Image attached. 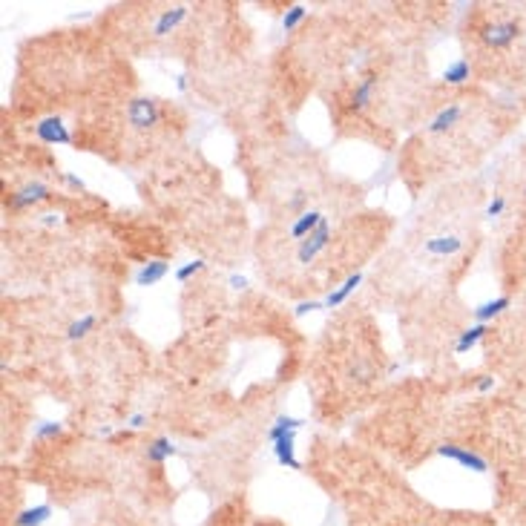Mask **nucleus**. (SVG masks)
<instances>
[{
	"instance_id": "nucleus-35",
	"label": "nucleus",
	"mask_w": 526,
	"mask_h": 526,
	"mask_svg": "<svg viewBox=\"0 0 526 526\" xmlns=\"http://www.w3.org/2000/svg\"><path fill=\"white\" fill-rule=\"evenodd\" d=\"M523 196H526V185H523Z\"/></svg>"
},
{
	"instance_id": "nucleus-15",
	"label": "nucleus",
	"mask_w": 526,
	"mask_h": 526,
	"mask_svg": "<svg viewBox=\"0 0 526 526\" xmlns=\"http://www.w3.org/2000/svg\"><path fill=\"white\" fill-rule=\"evenodd\" d=\"M185 18H187V6H173V9L161 12L158 21H156V26H153V35H158V37L170 35L175 26H179V23L185 21Z\"/></svg>"
},
{
	"instance_id": "nucleus-6",
	"label": "nucleus",
	"mask_w": 526,
	"mask_h": 526,
	"mask_svg": "<svg viewBox=\"0 0 526 526\" xmlns=\"http://www.w3.org/2000/svg\"><path fill=\"white\" fill-rule=\"evenodd\" d=\"M52 196V187H47V185H40V182H29V185H23L21 190H15L12 196H9V207L12 210H26V207H32V204H40V201H47Z\"/></svg>"
},
{
	"instance_id": "nucleus-23",
	"label": "nucleus",
	"mask_w": 526,
	"mask_h": 526,
	"mask_svg": "<svg viewBox=\"0 0 526 526\" xmlns=\"http://www.w3.org/2000/svg\"><path fill=\"white\" fill-rule=\"evenodd\" d=\"M305 15H308V9H305L302 4H293V6H288L285 9V15H282V29L285 32H293L302 21H305Z\"/></svg>"
},
{
	"instance_id": "nucleus-4",
	"label": "nucleus",
	"mask_w": 526,
	"mask_h": 526,
	"mask_svg": "<svg viewBox=\"0 0 526 526\" xmlns=\"http://www.w3.org/2000/svg\"><path fill=\"white\" fill-rule=\"evenodd\" d=\"M518 35H520L518 21H495L484 29V43L492 49H509L518 40Z\"/></svg>"
},
{
	"instance_id": "nucleus-26",
	"label": "nucleus",
	"mask_w": 526,
	"mask_h": 526,
	"mask_svg": "<svg viewBox=\"0 0 526 526\" xmlns=\"http://www.w3.org/2000/svg\"><path fill=\"white\" fill-rule=\"evenodd\" d=\"M320 308H325V302H314V299H311V302H299L293 314H296V317H305V314H311V311H320Z\"/></svg>"
},
{
	"instance_id": "nucleus-18",
	"label": "nucleus",
	"mask_w": 526,
	"mask_h": 526,
	"mask_svg": "<svg viewBox=\"0 0 526 526\" xmlns=\"http://www.w3.org/2000/svg\"><path fill=\"white\" fill-rule=\"evenodd\" d=\"M52 518V506L40 503V506H32V509H23L18 518H15V526H40Z\"/></svg>"
},
{
	"instance_id": "nucleus-10",
	"label": "nucleus",
	"mask_w": 526,
	"mask_h": 526,
	"mask_svg": "<svg viewBox=\"0 0 526 526\" xmlns=\"http://www.w3.org/2000/svg\"><path fill=\"white\" fill-rule=\"evenodd\" d=\"M274 455L285 469H299V457H296V431L282 434L274 440Z\"/></svg>"
},
{
	"instance_id": "nucleus-27",
	"label": "nucleus",
	"mask_w": 526,
	"mask_h": 526,
	"mask_svg": "<svg viewBox=\"0 0 526 526\" xmlns=\"http://www.w3.org/2000/svg\"><path fill=\"white\" fill-rule=\"evenodd\" d=\"M503 207H506V199H503V196H495V199L489 201V207H486V216H489V218H492V216H501Z\"/></svg>"
},
{
	"instance_id": "nucleus-2",
	"label": "nucleus",
	"mask_w": 526,
	"mask_h": 526,
	"mask_svg": "<svg viewBox=\"0 0 526 526\" xmlns=\"http://www.w3.org/2000/svg\"><path fill=\"white\" fill-rule=\"evenodd\" d=\"M437 455L446 457V460H455L457 466H463V469H469V472H477V474L489 472V463H486L484 455H477V452H472V449H466V446H457V443H443V446H437Z\"/></svg>"
},
{
	"instance_id": "nucleus-13",
	"label": "nucleus",
	"mask_w": 526,
	"mask_h": 526,
	"mask_svg": "<svg viewBox=\"0 0 526 526\" xmlns=\"http://www.w3.org/2000/svg\"><path fill=\"white\" fill-rule=\"evenodd\" d=\"M167 274H170V265H167V262H164V259H153V262H147V265L136 274V285L153 288V285H158Z\"/></svg>"
},
{
	"instance_id": "nucleus-28",
	"label": "nucleus",
	"mask_w": 526,
	"mask_h": 526,
	"mask_svg": "<svg viewBox=\"0 0 526 526\" xmlns=\"http://www.w3.org/2000/svg\"><path fill=\"white\" fill-rule=\"evenodd\" d=\"M305 199H308V193H296L293 199H291V210H299V216L305 213L302 207H305Z\"/></svg>"
},
{
	"instance_id": "nucleus-33",
	"label": "nucleus",
	"mask_w": 526,
	"mask_h": 526,
	"mask_svg": "<svg viewBox=\"0 0 526 526\" xmlns=\"http://www.w3.org/2000/svg\"><path fill=\"white\" fill-rule=\"evenodd\" d=\"M144 420H147L144 414H133V417H129V426H133V428H141V426H144Z\"/></svg>"
},
{
	"instance_id": "nucleus-16",
	"label": "nucleus",
	"mask_w": 526,
	"mask_h": 526,
	"mask_svg": "<svg viewBox=\"0 0 526 526\" xmlns=\"http://www.w3.org/2000/svg\"><path fill=\"white\" fill-rule=\"evenodd\" d=\"M489 331H492V325H484V322L469 325L466 331H460V337H457V342H455V351H457V354H466V351L474 348V345H477L480 339H484Z\"/></svg>"
},
{
	"instance_id": "nucleus-12",
	"label": "nucleus",
	"mask_w": 526,
	"mask_h": 526,
	"mask_svg": "<svg viewBox=\"0 0 526 526\" xmlns=\"http://www.w3.org/2000/svg\"><path fill=\"white\" fill-rule=\"evenodd\" d=\"M512 305V299L509 296H495V299H489V302H480L477 308L472 311V317H474V322H484V325H489L495 317H501L506 308Z\"/></svg>"
},
{
	"instance_id": "nucleus-9",
	"label": "nucleus",
	"mask_w": 526,
	"mask_h": 526,
	"mask_svg": "<svg viewBox=\"0 0 526 526\" xmlns=\"http://www.w3.org/2000/svg\"><path fill=\"white\" fill-rule=\"evenodd\" d=\"M423 250H426L428 256L446 259V256H455L457 250H463V239L455 236V233H449V236H431V239L423 245Z\"/></svg>"
},
{
	"instance_id": "nucleus-34",
	"label": "nucleus",
	"mask_w": 526,
	"mask_h": 526,
	"mask_svg": "<svg viewBox=\"0 0 526 526\" xmlns=\"http://www.w3.org/2000/svg\"><path fill=\"white\" fill-rule=\"evenodd\" d=\"M175 86H179V90L185 93V90H187V75H179V78H175Z\"/></svg>"
},
{
	"instance_id": "nucleus-14",
	"label": "nucleus",
	"mask_w": 526,
	"mask_h": 526,
	"mask_svg": "<svg viewBox=\"0 0 526 526\" xmlns=\"http://www.w3.org/2000/svg\"><path fill=\"white\" fill-rule=\"evenodd\" d=\"M360 282H363V274H360V271H357V274H351L339 288H334V291L322 299V302H325V308H339V305H342L351 293H354V291L360 288Z\"/></svg>"
},
{
	"instance_id": "nucleus-5",
	"label": "nucleus",
	"mask_w": 526,
	"mask_h": 526,
	"mask_svg": "<svg viewBox=\"0 0 526 526\" xmlns=\"http://www.w3.org/2000/svg\"><path fill=\"white\" fill-rule=\"evenodd\" d=\"M35 136L43 141V144H52V147H64V144H72V136L66 124L58 118V115H49V118H40L35 124Z\"/></svg>"
},
{
	"instance_id": "nucleus-20",
	"label": "nucleus",
	"mask_w": 526,
	"mask_h": 526,
	"mask_svg": "<svg viewBox=\"0 0 526 526\" xmlns=\"http://www.w3.org/2000/svg\"><path fill=\"white\" fill-rule=\"evenodd\" d=\"M95 325H98V317H95V314H86V317L75 320V322L66 328V339H69V342H78V339H83V337H90V331H95Z\"/></svg>"
},
{
	"instance_id": "nucleus-29",
	"label": "nucleus",
	"mask_w": 526,
	"mask_h": 526,
	"mask_svg": "<svg viewBox=\"0 0 526 526\" xmlns=\"http://www.w3.org/2000/svg\"><path fill=\"white\" fill-rule=\"evenodd\" d=\"M492 385H495V380H492L489 374H486V377H480V380L474 382V388H477V391H489Z\"/></svg>"
},
{
	"instance_id": "nucleus-7",
	"label": "nucleus",
	"mask_w": 526,
	"mask_h": 526,
	"mask_svg": "<svg viewBox=\"0 0 526 526\" xmlns=\"http://www.w3.org/2000/svg\"><path fill=\"white\" fill-rule=\"evenodd\" d=\"M374 93H377V72H366L363 81L354 86V93H351L348 110H351V112H363V110L374 101Z\"/></svg>"
},
{
	"instance_id": "nucleus-22",
	"label": "nucleus",
	"mask_w": 526,
	"mask_h": 526,
	"mask_svg": "<svg viewBox=\"0 0 526 526\" xmlns=\"http://www.w3.org/2000/svg\"><path fill=\"white\" fill-rule=\"evenodd\" d=\"M348 374H351V380L360 382V385H366V382H371V380L377 377V371H374V366H371L368 360H357L354 366L348 368Z\"/></svg>"
},
{
	"instance_id": "nucleus-8",
	"label": "nucleus",
	"mask_w": 526,
	"mask_h": 526,
	"mask_svg": "<svg viewBox=\"0 0 526 526\" xmlns=\"http://www.w3.org/2000/svg\"><path fill=\"white\" fill-rule=\"evenodd\" d=\"M460 118H463V104H449V107H443L440 112H437V115L431 118V124L426 127V133H428V136L449 133V129H452Z\"/></svg>"
},
{
	"instance_id": "nucleus-1",
	"label": "nucleus",
	"mask_w": 526,
	"mask_h": 526,
	"mask_svg": "<svg viewBox=\"0 0 526 526\" xmlns=\"http://www.w3.org/2000/svg\"><path fill=\"white\" fill-rule=\"evenodd\" d=\"M127 121L133 129H153L161 121V110L153 98H133L127 104Z\"/></svg>"
},
{
	"instance_id": "nucleus-3",
	"label": "nucleus",
	"mask_w": 526,
	"mask_h": 526,
	"mask_svg": "<svg viewBox=\"0 0 526 526\" xmlns=\"http://www.w3.org/2000/svg\"><path fill=\"white\" fill-rule=\"evenodd\" d=\"M331 242V225H328V218H322V225L308 236V239H302L299 247H296V259L302 262V265H308V262H314Z\"/></svg>"
},
{
	"instance_id": "nucleus-30",
	"label": "nucleus",
	"mask_w": 526,
	"mask_h": 526,
	"mask_svg": "<svg viewBox=\"0 0 526 526\" xmlns=\"http://www.w3.org/2000/svg\"><path fill=\"white\" fill-rule=\"evenodd\" d=\"M230 288L233 291H247V279L245 276H230Z\"/></svg>"
},
{
	"instance_id": "nucleus-32",
	"label": "nucleus",
	"mask_w": 526,
	"mask_h": 526,
	"mask_svg": "<svg viewBox=\"0 0 526 526\" xmlns=\"http://www.w3.org/2000/svg\"><path fill=\"white\" fill-rule=\"evenodd\" d=\"M61 218L55 216V213H43V218H40V225H47V228H52V225H58Z\"/></svg>"
},
{
	"instance_id": "nucleus-31",
	"label": "nucleus",
	"mask_w": 526,
	"mask_h": 526,
	"mask_svg": "<svg viewBox=\"0 0 526 526\" xmlns=\"http://www.w3.org/2000/svg\"><path fill=\"white\" fill-rule=\"evenodd\" d=\"M64 179H66V185H69V187H75V190H83V182L78 179V175H72V173H66V175H64Z\"/></svg>"
},
{
	"instance_id": "nucleus-24",
	"label": "nucleus",
	"mask_w": 526,
	"mask_h": 526,
	"mask_svg": "<svg viewBox=\"0 0 526 526\" xmlns=\"http://www.w3.org/2000/svg\"><path fill=\"white\" fill-rule=\"evenodd\" d=\"M199 271H204V259H193V262H187V265H182L179 271H175V279L185 285V282H190Z\"/></svg>"
},
{
	"instance_id": "nucleus-25",
	"label": "nucleus",
	"mask_w": 526,
	"mask_h": 526,
	"mask_svg": "<svg viewBox=\"0 0 526 526\" xmlns=\"http://www.w3.org/2000/svg\"><path fill=\"white\" fill-rule=\"evenodd\" d=\"M64 431V426L61 423H40L37 428H35V437H37V440H49V437H55V434H61Z\"/></svg>"
},
{
	"instance_id": "nucleus-19",
	"label": "nucleus",
	"mask_w": 526,
	"mask_h": 526,
	"mask_svg": "<svg viewBox=\"0 0 526 526\" xmlns=\"http://www.w3.org/2000/svg\"><path fill=\"white\" fill-rule=\"evenodd\" d=\"M175 452H179V449L170 443V437H156V440L147 446V460H150V463H164V460L173 457Z\"/></svg>"
},
{
	"instance_id": "nucleus-17",
	"label": "nucleus",
	"mask_w": 526,
	"mask_h": 526,
	"mask_svg": "<svg viewBox=\"0 0 526 526\" xmlns=\"http://www.w3.org/2000/svg\"><path fill=\"white\" fill-rule=\"evenodd\" d=\"M469 75H472V64H469V58H457V61H452V64L443 69V81H446L449 86H460V83H466Z\"/></svg>"
},
{
	"instance_id": "nucleus-21",
	"label": "nucleus",
	"mask_w": 526,
	"mask_h": 526,
	"mask_svg": "<svg viewBox=\"0 0 526 526\" xmlns=\"http://www.w3.org/2000/svg\"><path fill=\"white\" fill-rule=\"evenodd\" d=\"M305 423L299 420V417H291V414H279L276 420H274V426H271V431H268V437H271V443L276 440V437H282V434H291V431H299Z\"/></svg>"
},
{
	"instance_id": "nucleus-11",
	"label": "nucleus",
	"mask_w": 526,
	"mask_h": 526,
	"mask_svg": "<svg viewBox=\"0 0 526 526\" xmlns=\"http://www.w3.org/2000/svg\"><path fill=\"white\" fill-rule=\"evenodd\" d=\"M322 213L320 210H305L302 216H296V222L291 225V239H296V242H302V239H308L320 225H322Z\"/></svg>"
}]
</instances>
